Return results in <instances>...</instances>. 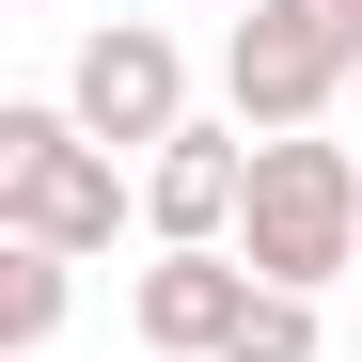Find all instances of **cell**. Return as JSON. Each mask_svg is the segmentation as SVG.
Returning <instances> with one entry per match:
<instances>
[{
	"instance_id": "7a4b0ae2",
	"label": "cell",
	"mask_w": 362,
	"mask_h": 362,
	"mask_svg": "<svg viewBox=\"0 0 362 362\" xmlns=\"http://www.w3.org/2000/svg\"><path fill=\"white\" fill-rule=\"evenodd\" d=\"M236 268L284 284V299H315L331 268H362V158L346 142H252V221H236Z\"/></svg>"
},
{
	"instance_id": "9c48e42d",
	"label": "cell",
	"mask_w": 362,
	"mask_h": 362,
	"mask_svg": "<svg viewBox=\"0 0 362 362\" xmlns=\"http://www.w3.org/2000/svg\"><path fill=\"white\" fill-rule=\"evenodd\" d=\"M236 16H252V0H236Z\"/></svg>"
},
{
	"instance_id": "6da1fadb",
	"label": "cell",
	"mask_w": 362,
	"mask_h": 362,
	"mask_svg": "<svg viewBox=\"0 0 362 362\" xmlns=\"http://www.w3.org/2000/svg\"><path fill=\"white\" fill-rule=\"evenodd\" d=\"M0 236L16 252H64V268L127 236V158L79 142V110H47V95L0 110Z\"/></svg>"
},
{
	"instance_id": "30bf717a",
	"label": "cell",
	"mask_w": 362,
	"mask_h": 362,
	"mask_svg": "<svg viewBox=\"0 0 362 362\" xmlns=\"http://www.w3.org/2000/svg\"><path fill=\"white\" fill-rule=\"evenodd\" d=\"M346 110H362V95H346Z\"/></svg>"
},
{
	"instance_id": "277c9868",
	"label": "cell",
	"mask_w": 362,
	"mask_h": 362,
	"mask_svg": "<svg viewBox=\"0 0 362 362\" xmlns=\"http://www.w3.org/2000/svg\"><path fill=\"white\" fill-rule=\"evenodd\" d=\"M64 110H79V142H110V158H158V142H189V47L173 32H79V64H64Z\"/></svg>"
},
{
	"instance_id": "ba28073f",
	"label": "cell",
	"mask_w": 362,
	"mask_h": 362,
	"mask_svg": "<svg viewBox=\"0 0 362 362\" xmlns=\"http://www.w3.org/2000/svg\"><path fill=\"white\" fill-rule=\"evenodd\" d=\"M221 362H315V299H284V284H268L252 315H236V346H221Z\"/></svg>"
},
{
	"instance_id": "8992f818",
	"label": "cell",
	"mask_w": 362,
	"mask_h": 362,
	"mask_svg": "<svg viewBox=\"0 0 362 362\" xmlns=\"http://www.w3.org/2000/svg\"><path fill=\"white\" fill-rule=\"evenodd\" d=\"M252 299H268V284L236 268V252H158V268L127 284V331H142L158 362H221V346H236V315H252Z\"/></svg>"
},
{
	"instance_id": "3957f363",
	"label": "cell",
	"mask_w": 362,
	"mask_h": 362,
	"mask_svg": "<svg viewBox=\"0 0 362 362\" xmlns=\"http://www.w3.org/2000/svg\"><path fill=\"white\" fill-rule=\"evenodd\" d=\"M221 95H236L252 142H299L315 110L362 95V0H252L236 47H221Z\"/></svg>"
},
{
	"instance_id": "52a82bcc",
	"label": "cell",
	"mask_w": 362,
	"mask_h": 362,
	"mask_svg": "<svg viewBox=\"0 0 362 362\" xmlns=\"http://www.w3.org/2000/svg\"><path fill=\"white\" fill-rule=\"evenodd\" d=\"M64 331V252H0V346H47Z\"/></svg>"
},
{
	"instance_id": "5b68a950",
	"label": "cell",
	"mask_w": 362,
	"mask_h": 362,
	"mask_svg": "<svg viewBox=\"0 0 362 362\" xmlns=\"http://www.w3.org/2000/svg\"><path fill=\"white\" fill-rule=\"evenodd\" d=\"M142 221L158 252H236V221H252V127H189L142 158Z\"/></svg>"
}]
</instances>
